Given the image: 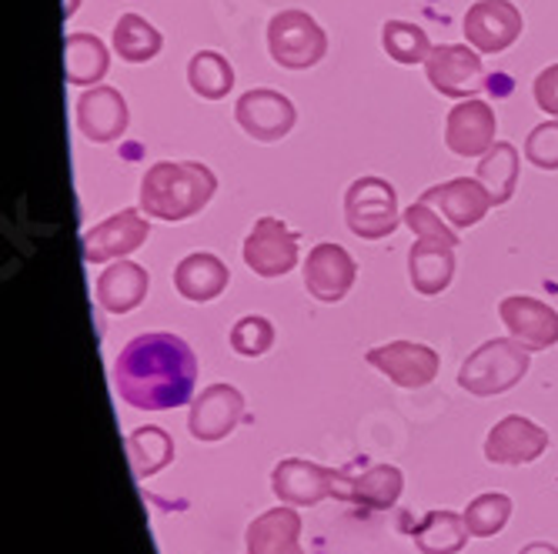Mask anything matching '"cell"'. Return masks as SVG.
I'll list each match as a JSON object with an SVG mask.
<instances>
[{"instance_id": "obj_11", "label": "cell", "mask_w": 558, "mask_h": 554, "mask_svg": "<svg viewBox=\"0 0 558 554\" xmlns=\"http://www.w3.org/2000/svg\"><path fill=\"white\" fill-rule=\"evenodd\" d=\"M150 224L141 211L124 208L118 214H111L108 221H100L97 227L84 231L81 244H84V261L87 264H108V261H121L147 241Z\"/></svg>"}, {"instance_id": "obj_17", "label": "cell", "mask_w": 558, "mask_h": 554, "mask_svg": "<svg viewBox=\"0 0 558 554\" xmlns=\"http://www.w3.org/2000/svg\"><path fill=\"white\" fill-rule=\"evenodd\" d=\"M128 124H131V111H128V100L121 90H114L108 84H97L77 97V131L87 140L111 144V140L124 137Z\"/></svg>"}, {"instance_id": "obj_14", "label": "cell", "mask_w": 558, "mask_h": 554, "mask_svg": "<svg viewBox=\"0 0 558 554\" xmlns=\"http://www.w3.org/2000/svg\"><path fill=\"white\" fill-rule=\"evenodd\" d=\"M418 200H425L428 208H435L454 231L475 227L495 208L492 194L482 187L478 177H451L445 184L428 187Z\"/></svg>"}, {"instance_id": "obj_8", "label": "cell", "mask_w": 558, "mask_h": 554, "mask_svg": "<svg viewBox=\"0 0 558 554\" xmlns=\"http://www.w3.org/2000/svg\"><path fill=\"white\" fill-rule=\"evenodd\" d=\"M234 121L247 137L271 144V140H281V137L291 134V127L298 121V111L291 104V97H284L281 90L255 87V90H244L238 97Z\"/></svg>"}, {"instance_id": "obj_32", "label": "cell", "mask_w": 558, "mask_h": 554, "mask_svg": "<svg viewBox=\"0 0 558 554\" xmlns=\"http://www.w3.org/2000/svg\"><path fill=\"white\" fill-rule=\"evenodd\" d=\"M509 518H512V497L501 491L478 494L465 508V525H469V534H475V538L498 534L505 525H509Z\"/></svg>"}, {"instance_id": "obj_16", "label": "cell", "mask_w": 558, "mask_h": 554, "mask_svg": "<svg viewBox=\"0 0 558 554\" xmlns=\"http://www.w3.org/2000/svg\"><path fill=\"white\" fill-rule=\"evenodd\" d=\"M498 318L515 341L529 350H548L558 344V311L529 294H509L498 305Z\"/></svg>"}, {"instance_id": "obj_10", "label": "cell", "mask_w": 558, "mask_h": 554, "mask_svg": "<svg viewBox=\"0 0 558 554\" xmlns=\"http://www.w3.org/2000/svg\"><path fill=\"white\" fill-rule=\"evenodd\" d=\"M522 11L512 0H475L465 14V37L478 54H501L522 37Z\"/></svg>"}, {"instance_id": "obj_18", "label": "cell", "mask_w": 558, "mask_h": 554, "mask_svg": "<svg viewBox=\"0 0 558 554\" xmlns=\"http://www.w3.org/2000/svg\"><path fill=\"white\" fill-rule=\"evenodd\" d=\"M244 418V394L231 384H211L191 405L187 431L197 441H221Z\"/></svg>"}, {"instance_id": "obj_25", "label": "cell", "mask_w": 558, "mask_h": 554, "mask_svg": "<svg viewBox=\"0 0 558 554\" xmlns=\"http://www.w3.org/2000/svg\"><path fill=\"white\" fill-rule=\"evenodd\" d=\"M519 171H522V161H519V147L509 144V140H498L492 144L485 155L478 158V171L475 177L482 181V187L492 194L495 208L498 205H509L515 187H519Z\"/></svg>"}, {"instance_id": "obj_27", "label": "cell", "mask_w": 558, "mask_h": 554, "mask_svg": "<svg viewBox=\"0 0 558 554\" xmlns=\"http://www.w3.org/2000/svg\"><path fill=\"white\" fill-rule=\"evenodd\" d=\"M412 538L422 554H459L469 544V525H465V515L428 512L415 525Z\"/></svg>"}, {"instance_id": "obj_33", "label": "cell", "mask_w": 558, "mask_h": 554, "mask_svg": "<svg viewBox=\"0 0 558 554\" xmlns=\"http://www.w3.org/2000/svg\"><path fill=\"white\" fill-rule=\"evenodd\" d=\"M231 347L241 358H262L275 347V324L262 315H244L231 328Z\"/></svg>"}, {"instance_id": "obj_9", "label": "cell", "mask_w": 558, "mask_h": 554, "mask_svg": "<svg viewBox=\"0 0 558 554\" xmlns=\"http://www.w3.org/2000/svg\"><path fill=\"white\" fill-rule=\"evenodd\" d=\"M241 255L258 278H284L298 264V234L284 221L265 214L244 237Z\"/></svg>"}, {"instance_id": "obj_21", "label": "cell", "mask_w": 558, "mask_h": 554, "mask_svg": "<svg viewBox=\"0 0 558 554\" xmlns=\"http://www.w3.org/2000/svg\"><path fill=\"white\" fill-rule=\"evenodd\" d=\"M454 278V244L438 237H418L409 250V281L418 294L435 297Z\"/></svg>"}, {"instance_id": "obj_31", "label": "cell", "mask_w": 558, "mask_h": 554, "mask_svg": "<svg viewBox=\"0 0 558 554\" xmlns=\"http://www.w3.org/2000/svg\"><path fill=\"white\" fill-rule=\"evenodd\" d=\"M381 47L395 64H425L432 54V40L425 27L409 24V21H385Z\"/></svg>"}, {"instance_id": "obj_29", "label": "cell", "mask_w": 558, "mask_h": 554, "mask_svg": "<svg viewBox=\"0 0 558 554\" xmlns=\"http://www.w3.org/2000/svg\"><path fill=\"white\" fill-rule=\"evenodd\" d=\"M161 47H165L161 30L141 14H121V21L114 24V50L128 64L155 61L161 54Z\"/></svg>"}, {"instance_id": "obj_36", "label": "cell", "mask_w": 558, "mask_h": 554, "mask_svg": "<svg viewBox=\"0 0 558 554\" xmlns=\"http://www.w3.org/2000/svg\"><path fill=\"white\" fill-rule=\"evenodd\" d=\"M532 94H535L538 111H545L548 118H558V64H551V67L538 71Z\"/></svg>"}, {"instance_id": "obj_12", "label": "cell", "mask_w": 558, "mask_h": 554, "mask_svg": "<svg viewBox=\"0 0 558 554\" xmlns=\"http://www.w3.org/2000/svg\"><path fill=\"white\" fill-rule=\"evenodd\" d=\"M341 471L322 468L315 461H301V458H284L271 471V491L278 494L281 505L291 508H312L318 501L338 494Z\"/></svg>"}, {"instance_id": "obj_6", "label": "cell", "mask_w": 558, "mask_h": 554, "mask_svg": "<svg viewBox=\"0 0 558 554\" xmlns=\"http://www.w3.org/2000/svg\"><path fill=\"white\" fill-rule=\"evenodd\" d=\"M428 84L451 100H469L485 87V64L472 44H438L425 61Z\"/></svg>"}, {"instance_id": "obj_13", "label": "cell", "mask_w": 558, "mask_h": 554, "mask_svg": "<svg viewBox=\"0 0 558 554\" xmlns=\"http://www.w3.org/2000/svg\"><path fill=\"white\" fill-rule=\"evenodd\" d=\"M354 278H359V264L348 250L335 241H322L308 250L304 261V287L322 305H338V300L351 291Z\"/></svg>"}, {"instance_id": "obj_1", "label": "cell", "mask_w": 558, "mask_h": 554, "mask_svg": "<svg viewBox=\"0 0 558 554\" xmlns=\"http://www.w3.org/2000/svg\"><path fill=\"white\" fill-rule=\"evenodd\" d=\"M197 384V358L184 337L155 331L124 344L114 361V387L137 411H174Z\"/></svg>"}, {"instance_id": "obj_38", "label": "cell", "mask_w": 558, "mask_h": 554, "mask_svg": "<svg viewBox=\"0 0 558 554\" xmlns=\"http://www.w3.org/2000/svg\"><path fill=\"white\" fill-rule=\"evenodd\" d=\"M77 8H81V0H64V21H68V17H74V14H77Z\"/></svg>"}, {"instance_id": "obj_26", "label": "cell", "mask_w": 558, "mask_h": 554, "mask_svg": "<svg viewBox=\"0 0 558 554\" xmlns=\"http://www.w3.org/2000/svg\"><path fill=\"white\" fill-rule=\"evenodd\" d=\"M111 67L108 44L94 34H71L64 40V71L68 81L77 87H97V81H105Z\"/></svg>"}, {"instance_id": "obj_22", "label": "cell", "mask_w": 558, "mask_h": 554, "mask_svg": "<svg viewBox=\"0 0 558 554\" xmlns=\"http://www.w3.org/2000/svg\"><path fill=\"white\" fill-rule=\"evenodd\" d=\"M231 281L228 264L218 255H208V250H197V255H187L178 268H174V287L184 300H194V305H208V300L221 297L225 287Z\"/></svg>"}, {"instance_id": "obj_35", "label": "cell", "mask_w": 558, "mask_h": 554, "mask_svg": "<svg viewBox=\"0 0 558 554\" xmlns=\"http://www.w3.org/2000/svg\"><path fill=\"white\" fill-rule=\"evenodd\" d=\"M404 224L412 227L415 237H438L448 244H459V231H454L451 224H445V218L435 208H428L425 200L409 205V211H404Z\"/></svg>"}, {"instance_id": "obj_20", "label": "cell", "mask_w": 558, "mask_h": 554, "mask_svg": "<svg viewBox=\"0 0 558 554\" xmlns=\"http://www.w3.org/2000/svg\"><path fill=\"white\" fill-rule=\"evenodd\" d=\"M401 491H404V475L395 465H372L362 475H341L335 497L348 501L354 508L385 512V508H395Z\"/></svg>"}, {"instance_id": "obj_28", "label": "cell", "mask_w": 558, "mask_h": 554, "mask_svg": "<svg viewBox=\"0 0 558 554\" xmlns=\"http://www.w3.org/2000/svg\"><path fill=\"white\" fill-rule=\"evenodd\" d=\"M128 458L134 468V478H150L165 471L174 461V438L158 428V424H147L128 434Z\"/></svg>"}, {"instance_id": "obj_34", "label": "cell", "mask_w": 558, "mask_h": 554, "mask_svg": "<svg viewBox=\"0 0 558 554\" xmlns=\"http://www.w3.org/2000/svg\"><path fill=\"white\" fill-rule=\"evenodd\" d=\"M525 158L538 171H558V121L532 127V134L525 137Z\"/></svg>"}, {"instance_id": "obj_5", "label": "cell", "mask_w": 558, "mask_h": 554, "mask_svg": "<svg viewBox=\"0 0 558 554\" xmlns=\"http://www.w3.org/2000/svg\"><path fill=\"white\" fill-rule=\"evenodd\" d=\"M268 50L271 61L284 71H308L325 61L328 34L308 11H281L268 24Z\"/></svg>"}, {"instance_id": "obj_19", "label": "cell", "mask_w": 558, "mask_h": 554, "mask_svg": "<svg viewBox=\"0 0 558 554\" xmlns=\"http://www.w3.org/2000/svg\"><path fill=\"white\" fill-rule=\"evenodd\" d=\"M495 134H498L495 111L485 104V100H478V97L459 100V108L448 111L445 144H448L451 155H459V158H482L485 150L495 144Z\"/></svg>"}, {"instance_id": "obj_37", "label": "cell", "mask_w": 558, "mask_h": 554, "mask_svg": "<svg viewBox=\"0 0 558 554\" xmlns=\"http://www.w3.org/2000/svg\"><path fill=\"white\" fill-rule=\"evenodd\" d=\"M519 554H558V547H555V544H545V541H532V544H525Z\"/></svg>"}, {"instance_id": "obj_30", "label": "cell", "mask_w": 558, "mask_h": 554, "mask_svg": "<svg viewBox=\"0 0 558 554\" xmlns=\"http://www.w3.org/2000/svg\"><path fill=\"white\" fill-rule=\"evenodd\" d=\"M187 84L197 97L205 100H221L234 87V67L218 50H197L187 64Z\"/></svg>"}, {"instance_id": "obj_2", "label": "cell", "mask_w": 558, "mask_h": 554, "mask_svg": "<svg viewBox=\"0 0 558 554\" xmlns=\"http://www.w3.org/2000/svg\"><path fill=\"white\" fill-rule=\"evenodd\" d=\"M218 177L201 161H158L141 177V211L158 221H187L208 208Z\"/></svg>"}, {"instance_id": "obj_4", "label": "cell", "mask_w": 558, "mask_h": 554, "mask_svg": "<svg viewBox=\"0 0 558 554\" xmlns=\"http://www.w3.org/2000/svg\"><path fill=\"white\" fill-rule=\"evenodd\" d=\"M348 231L362 241H381L398 231L404 214L398 211V190L385 177H359L344 190Z\"/></svg>"}, {"instance_id": "obj_24", "label": "cell", "mask_w": 558, "mask_h": 554, "mask_svg": "<svg viewBox=\"0 0 558 554\" xmlns=\"http://www.w3.org/2000/svg\"><path fill=\"white\" fill-rule=\"evenodd\" d=\"M247 554H304L301 515L291 505H284L255 518L247 528Z\"/></svg>"}, {"instance_id": "obj_3", "label": "cell", "mask_w": 558, "mask_h": 554, "mask_svg": "<svg viewBox=\"0 0 558 554\" xmlns=\"http://www.w3.org/2000/svg\"><path fill=\"white\" fill-rule=\"evenodd\" d=\"M529 374V347L515 337H492L462 361L459 384L475 397L512 391Z\"/></svg>"}, {"instance_id": "obj_23", "label": "cell", "mask_w": 558, "mask_h": 554, "mask_svg": "<svg viewBox=\"0 0 558 554\" xmlns=\"http://www.w3.org/2000/svg\"><path fill=\"white\" fill-rule=\"evenodd\" d=\"M150 278L141 264L134 261H114L111 268L100 271L97 278V305L111 315H128L147 297Z\"/></svg>"}, {"instance_id": "obj_15", "label": "cell", "mask_w": 558, "mask_h": 554, "mask_svg": "<svg viewBox=\"0 0 558 554\" xmlns=\"http://www.w3.org/2000/svg\"><path fill=\"white\" fill-rule=\"evenodd\" d=\"M545 447H548V431L545 428H538L535 421H529L522 415H509L488 431L485 458L492 465L519 468V465H532L535 458H542Z\"/></svg>"}, {"instance_id": "obj_7", "label": "cell", "mask_w": 558, "mask_h": 554, "mask_svg": "<svg viewBox=\"0 0 558 554\" xmlns=\"http://www.w3.org/2000/svg\"><path fill=\"white\" fill-rule=\"evenodd\" d=\"M368 365L404 391L428 387L438 378V350L418 341H388L368 350Z\"/></svg>"}]
</instances>
